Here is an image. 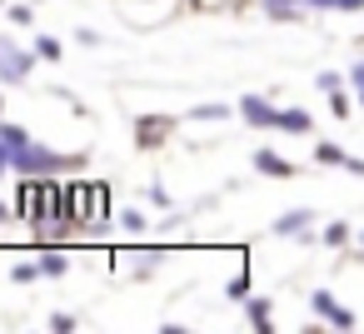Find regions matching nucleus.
<instances>
[{"label": "nucleus", "mask_w": 364, "mask_h": 334, "mask_svg": "<svg viewBox=\"0 0 364 334\" xmlns=\"http://www.w3.org/2000/svg\"><path fill=\"white\" fill-rule=\"evenodd\" d=\"M264 16H269L274 26H299L309 11H304V6H264Z\"/></svg>", "instance_id": "a211bd4d"}, {"label": "nucleus", "mask_w": 364, "mask_h": 334, "mask_svg": "<svg viewBox=\"0 0 364 334\" xmlns=\"http://www.w3.org/2000/svg\"><path fill=\"white\" fill-rule=\"evenodd\" d=\"M309 309H314V319H319V324H329V329H344V334L359 324V314H354V309H349V304H344L334 289H314V294H309Z\"/></svg>", "instance_id": "f03ea898"}, {"label": "nucleus", "mask_w": 364, "mask_h": 334, "mask_svg": "<svg viewBox=\"0 0 364 334\" xmlns=\"http://www.w3.org/2000/svg\"><path fill=\"white\" fill-rule=\"evenodd\" d=\"M245 319H250V329H259V334H274V304L264 299V294H250L245 304Z\"/></svg>", "instance_id": "1a4fd4ad"}, {"label": "nucleus", "mask_w": 364, "mask_h": 334, "mask_svg": "<svg viewBox=\"0 0 364 334\" xmlns=\"http://www.w3.org/2000/svg\"><path fill=\"white\" fill-rule=\"evenodd\" d=\"M115 225H120L125 235H140V230H150V215H145L140 205H120V210H115Z\"/></svg>", "instance_id": "4468645a"}, {"label": "nucleus", "mask_w": 364, "mask_h": 334, "mask_svg": "<svg viewBox=\"0 0 364 334\" xmlns=\"http://www.w3.org/2000/svg\"><path fill=\"white\" fill-rule=\"evenodd\" d=\"M250 165H255V175H264V180H289V175H294V165H289L279 150H269V145H259V150L250 155Z\"/></svg>", "instance_id": "0eeeda50"}, {"label": "nucleus", "mask_w": 364, "mask_h": 334, "mask_svg": "<svg viewBox=\"0 0 364 334\" xmlns=\"http://www.w3.org/2000/svg\"><path fill=\"white\" fill-rule=\"evenodd\" d=\"M31 50H36V55H41L46 65H60V60H65V45H60L55 36H46V31L36 36V45H31Z\"/></svg>", "instance_id": "dca6fc26"}, {"label": "nucleus", "mask_w": 364, "mask_h": 334, "mask_svg": "<svg viewBox=\"0 0 364 334\" xmlns=\"http://www.w3.org/2000/svg\"><path fill=\"white\" fill-rule=\"evenodd\" d=\"M0 120H6V95H0Z\"/></svg>", "instance_id": "7c9ffc66"}, {"label": "nucleus", "mask_w": 364, "mask_h": 334, "mask_svg": "<svg viewBox=\"0 0 364 334\" xmlns=\"http://www.w3.org/2000/svg\"><path fill=\"white\" fill-rule=\"evenodd\" d=\"M235 110L250 130H279V120H284V105H274V95H240Z\"/></svg>", "instance_id": "7ed1b4c3"}, {"label": "nucleus", "mask_w": 364, "mask_h": 334, "mask_svg": "<svg viewBox=\"0 0 364 334\" xmlns=\"http://www.w3.org/2000/svg\"><path fill=\"white\" fill-rule=\"evenodd\" d=\"M264 6H304V0H264Z\"/></svg>", "instance_id": "c756f323"}, {"label": "nucleus", "mask_w": 364, "mask_h": 334, "mask_svg": "<svg viewBox=\"0 0 364 334\" xmlns=\"http://www.w3.org/2000/svg\"><path fill=\"white\" fill-rule=\"evenodd\" d=\"M110 215H115L110 210V185L105 180H90V230H100Z\"/></svg>", "instance_id": "9d476101"}, {"label": "nucleus", "mask_w": 364, "mask_h": 334, "mask_svg": "<svg viewBox=\"0 0 364 334\" xmlns=\"http://www.w3.org/2000/svg\"><path fill=\"white\" fill-rule=\"evenodd\" d=\"M274 239H299L304 230H314V210L309 205H294V210H284V215H274Z\"/></svg>", "instance_id": "39448f33"}, {"label": "nucleus", "mask_w": 364, "mask_h": 334, "mask_svg": "<svg viewBox=\"0 0 364 334\" xmlns=\"http://www.w3.org/2000/svg\"><path fill=\"white\" fill-rule=\"evenodd\" d=\"M130 264H135V279H150V274L165 264V249H160V244H155V249H135V259H130Z\"/></svg>", "instance_id": "2eb2a0df"}, {"label": "nucleus", "mask_w": 364, "mask_h": 334, "mask_svg": "<svg viewBox=\"0 0 364 334\" xmlns=\"http://www.w3.org/2000/svg\"><path fill=\"white\" fill-rule=\"evenodd\" d=\"M185 6H200V0H185Z\"/></svg>", "instance_id": "2f4dec72"}, {"label": "nucleus", "mask_w": 364, "mask_h": 334, "mask_svg": "<svg viewBox=\"0 0 364 334\" xmlns=\"http://www.w3.org/2000/svg\"><path fill=\"white\" fill-rule=\"evenodd\" d=\"M170 130H175L170 115H145V120H135V145H140V150H155V145L170 140Z\"/></svg>", "instance_id": "423d86ee"}, {"label": "nucleus", "mask_w": 364, "mask_h": 334, "mask_svg": "<svg viewBox=\"0 0 364 334\" xmlns=\"http://www.w3.org/2000/svg\"><path fill=\"white\" fill-rule=\"evenodd\" d=\"M190 120H210V125H215V120H230V105H220V100L195 105V110H190Z\"/></svg>", "instance_id": "4be33fe9"}, {"label": "nucleus", "mask_w": 364, "mask_h": 334, "mask_svg": "<svg viewBox=\"0 0 364 334\" xmlns=\"http://www.w3.org/2000/svg\"><path fill=\"white\" fill-rule=\"evenodd\" d=\"M0 11H6V0H0Z\"/></svg>", "instance_id": "72a5a7b5"}, {"label": "nucleus", "mask_w": 364, "mask_h": 334, "mask_svg": "<svg viewBox=\"0 0 364 334\" xmlns=\"http://www.w3.org/2000/svg\"><path fill=\"white\" fill-rule=\"evenodd\" d=\"M359 244H364V230H359Z\"/></svg>", "instance_id": "473e14b6"}, {"label": "nucleus", "mask_w": 364, "mask_h": 334, "mask_svg": "<svg viewBox=\"0 0 364 334\" xmlns=\"http://www.w3.org/2000/svg\"><path fill=\"white\" fill-rule=\"evenodd\" d=\"M50 329H55V334H75V329H80V314L60 309V314H50Z\"/></svg>", "instance_id": "b1692460"}, {"label": "nucleus", "mask_w": 364, "mask_h": 334, "mask_svg": "<svg viewBox=\"0 0 364 334\" xmlns=\"http://www.w3.org/2000/svg\"><path fill=\"white\" fill-rule=\"evenodd\" d=\"M349 85V75H339V70H314V90L319 95H334V90H344Z\"/></svg>", "instance_id": "aec40b11"}, {"label": "nucleus", "mask_w": 364, "mask_h": 334, "mask_svg": "<svg viewBox=\"0 0 364 334\" xmlns=\"http://www.w3.org/2000/svg\"><path fill=\"white\" fill-rule=\"evenodd\" d=\"M75 41H80V45H90V50H95V45H105V36H100V31H90V26H80V31H75Z\"/></svg>", "instance_id": "a878e982"}, {"label": "nucleus", "mask_w": 364, "mask_h": 334, "mask_svg": "<svg viewBox=\"0 0 364 334\" xmlns=\"http://www.w3.org/2000/svg\"><path fill=\"white\" fill-rule=\"evenodd\" d=\"M11 155H16V145L0 140V175H16V170H11Z\"/></svg>", "instance_id": "cd10ccee"}, {"label": "nucleus", "mask_w": 364, "mask_h": 334, "mask_svg": "<svg viewBox=\"0 0 364 334\" xmlns=\"http://www.w3.org/2000/svg\"><path fill=\"white\" fill-rule=\"evenodd\" d=\"M314 160H319V165H329V170H344L349 150H344L339 140H314Z\"/></svg>", "instance_id": "ddd939ff"}, {"label": "nucleus", "mask_w": 364, "mask_h": 334, "mask_svg": "<svg viewBox=\"0 0 364 334\" xmlns=\"http://www.w3.org/2000/svg\"><path fill=\"white\" fill-rule=\"evenodd\" d=\"M354 235H359V230H354L349 220H329V225L319 230V244H329V249H349Z\"/></svg>", "instance_id": "9b49d317"}, {"label": "nucleus", "mask_w": 364, "mask_h": 334, "mask_svg": "<svg viewBox=\"0 0 364 334\" xmlns=\"http://www.w3.org/2000/svg\"><path fill=\"white\" fill-rule=\"evenodd\" d=\"M344 75H349V90H354V95H359V90H364V60H354V65H349V70H344Z\"/></svg>", "instance_id": "bb28decb"}, {"label": "nucleus", "mask_w": 364, "mask_h": 334, "mask_svg": "<svg viewBox=\"0 0 364 334\" xmlns=\"http://www.w3.org/2000/svg\"><path fill=\"white\" fill-rule=\"evenodd\" d=\"M225 299H230V304H245V299H250V274H245V269L225 284Z\"/></svg>", "instance_id": "5701e85b"}, {"label": "nucleus", "mask_w": 364, "mask_h": 334, "mask_svg": "<svg viewBox=\"0 0 364 334\" xmlns=\"http://www.w3.org/2000/svg\"><path fill=\"white\" fill-rule=\"evenodd\" d=\"M11 279H16V284H36V279H46V274H41V259H36V254H31V259H16V264H11Z\"/></svg>", "instance_id": "6ab92c4d"}, {"label": "nucleus", "mask_w": 364, "mask_h": 334, "mask_svg": "<svg viewBox=\"0 0 364 334\" xmlns=\"http://www.w3.org/2000/svg\"><path fill=\"white\" fill-rule=\"evenodd\" d=\"M36 259H41L46 279H65L70 274V249H60V244H36Z\"/></svg>", "instance_id": "6e6552de"}, {"label": "nucleus", "mask_w": 364, "mask_h": 334, "mask_svg": "<svg viewBox=\"0 0 364 334\" xmlns=\"http://www.w3.org/2000/svg\"><path fill=\"white\" fill-rule=\"evenodd\" d=\"M344 170H349L354 180H364V160H359V155H349V160H344Z\"/></svg>", "instance_id": "c85d7f7f"}, {"label": "nucleus", "mask_w": 364, "mask_h": 334, "mask_svg": "<svg viewBox=\"0 0 364 334\" xmlns=\"http://www.w3.org/2000/svg\"><path fill=\"white\" fill-rule=\"evenodd\" d=\"M6 21L11 26H36V6H6Z\"/></svg>", "instance_id": "393cba45"}, {"label": "nucleus", "mask_w": 364, "mask_h": 334, "mask_svg": "<svg viewBox=\"0 0 364 334\" xmlns=\"http://www.w3.org/2000/svg\"><path fill=\"white\" fill-rule=\"evenodd\" d=\"M140 195H145V205H150L155 215H170V210H175V200H170V190H165L160 180H150V185H145Z\"/></svg>", "instance_id": "f3484780"}, {"label": "nucleus", "mask_w": 364, "mask_h": 334, "mask_svg": "<svg viewBox=\"0 0 364 334\" xmlns=\"http://www.w3.org/2000/svg\"><path fill=\"white\" fill-rule=\"evenodd\" d=\"M314 130V115L299 110V105H284V120H279V135H309Z\"/></svg>", "instance_id": "f8f14e48"}, {"label": "nucleus", "mask_w": 364, "mask_h": 334, "mask_svg": "<svg viewBox=\"0 0 364 334\" xmlns=\"http://www.w3.org/2000/svg\"><path fill=\"white\" fill-rule=\"evenodd\" d=\"M36 60H41L36 50H26V45L0 36V85H26L31 70H36Z\"/></svg>", "instance_id": "f257e3e1"}, {"label": "nucleus", "mask_w": 364, "mask_h": 334, "mask_svg": "<svg viewBox=\"0 0 364 334\" xmlns=\"http://www.w3.org/2000/svg\"><path fill=\"white\" fill-rule=\"evenodd\" d=\"M354 100H359V95H354ZM354 100H349V85L334 90V95H329V115H334V120H349V115H354Z\"/></svg>", "instance_id": "412c9836"}, {"label": "nucleus", "mask_w": 364, "mask_h": 334, "mask_svg": "<svg viewBox=\"0 0 364 334\" xmlns=\"http://www.w3.org/2000/svg\"><path fill=\"white\" fill-rule=\"evenodd\" d=\"M60 215L75 230H90V180H65L60 175Z\"/></svg>", "instance_id": "20e7f679"}]
</instances>
